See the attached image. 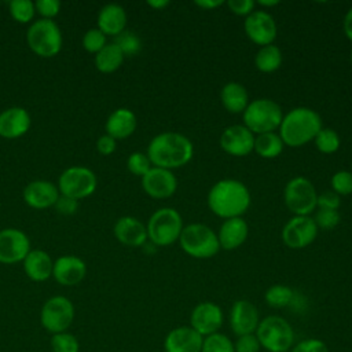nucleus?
<instances>
[{"label": "nucleus", "mask_w": 352, "mask_h": 352, "mask_svg": "<svg viewBox=\"0 0 352 352\" xmlns=\"http://www.w3.org/2000/svg\"><path fill=\"white\" fill-rule=\"evenodd\" d=\"M146 154L153 166L172 170L190 162L194 146L187 136L179 132H162L150 140Z\"/></svg>", "instance_id": "nucleus-1"}, {"label": "nucleus", "mask_w": 352, "mask_h": 352, "mask_svg": "<svg viewBox=\"0 0 352 352\" xmlns=\"http://www.w3.org/2000/svg\"><path fill=\"white\" fill-rule=\"evenodd\" d=\"M208 206L224 220L242 217L250 206L249 188L236 179L219 180L208 192Z\"/></svg>", "instance_id": "nucleus-2"}, {"label": "nucleus", "mask_w": 352, "mask_h": 352, "mask_svg": "<svg viewBox=\"0 0 352 352\" xmlns=\"http://www.w3.org/2000/svg\"><path fill=\"white\" fill-rule=\"evenodd\" d=\"M320 129V116L314 109L300 106L283 116L279 125V136L285 146L301 147L314 140Z\"/></svg>", "instance_id": "nucleus-3"}, {"label": "nucleus", "mask_w": 352, "mask_h": 352, "mask_svg": "<svg viewBox=\"0 0 352 352\" xmlns=\"http://www.w3.org/2000/svg\"><path fill=\"white\" fill-rule=\"evenodd\" d=\"M26 43L36 55L41 58H52L62 50L63 36L54 19L40 18L32 22L28 28Z\"/></svg>", "instance_id": "nucleus-4"}, {"label": "nucleus", "mask_w": 352, "mask_h": 352, "mask_svg": "<svg viewBox=\"0 0 352 352\" xmlns=\"http://www.w3.org/2000/svg\"><path fill=\"white\" fill-rule=\"evenodd\" d=\"M243 125L253 133L275 132L283 118L280 106L268 98H260L249 102L242 113Z\"/></svg>", "instance_id": "nucleus-5"}, {"label": "nucleus", "mask_w": 352, "mask_h": 352, "mask_svg": "<svg viewBox=\"0 0 352 352\" xmlns=\"http://www.w3.org/2000/svg\"><path fill=\"white\" fill-rule=\"evenodd\" d=\"M179 243L184 253L194 258H210L220 250L217 234L202 223H192L183 227Z\"/></svg>", "instance_id": "nucleus-6"}, {"label": "nucleus", "mask_w": 352, "mask_h": 352, "mask_svg": "<svg viewBox=\"0 0 352 352\" xmlns=\"http://www.w3.org/2000/svg\"><path fill=\"white\" fill-rule=\"evenodd\" d=\"M254 334L260 346L268 352H287L294 342L292 324L278 315H270L261 319Z\"/></svg>", "instance_id": "nucleus-7"}, {"label": "nucleus", "mask_w": 352, "mask_h": 352, "mask_svg": "<svg viewBox=\"0 0 352 352\" xmlns=\"http://www.w3.org/2000/svg\"><path fill=\"white\" fill-rule=\"evenodd\" d=\"M183 227V219L173 208L155 210L146 226L147 236L155 246H169L179 241Z\"/></svg>", "instance_id": "nucleus-8"}, {"label": "nucleus", "mask_w": 352, "mask_h": 352, "mask_svg": "<svg viewBox=\"0 0 352 352\" xmlns=\"http://www.w3.org/2000/svg\"><path fill=\"white\" fill-rule=\"evenodd\" d=\"M56 186L62 195L80 201L95 192L98 177L89 168L73 165L59 175Z\"/></svg>", "instance_id": "nucleus-9"}, {"label": "nucleus", "mask_w": 352, "mask_h": 352, "mask_svg": "<svg viewBox=\"0 0 352 352\" xmlns=\"http://www.w3.org/2000/svg\"><path fill=\"white\" fill-rule=\"evenodd\" d=\"M283 198L287 209L294 216H309L316 208L318 192L309 179L296 176L286 183Z\"/></svg>", "instance_id": "nucleus-10"}, {"label": "nucleus", "mask_w": 352, "mask_h": 352, "mask_svg": "<svg viewBox=\"0 0 352 352\" xmlns=\"http://www.w3.org/2000/svg\"><path fill=\"white\" fill-rule=\"evenodd\" d=\"M74 320V305L65 296H52L41 307L40 323L51 334L67 331Z\"/></svg>", "instance_id": "nucleus-11"}, {"label": "nucleus", "mask_w": 352, "mask_h": 352, "mask_svg": "<svg viewBox=\"0 0 352 352\" xmlns=\"http://www.w3.org/2000/svg\"><path fill=\"white\" fill-rule=\"evenodd\" d=\"M32 250L29 236L19 228L8 227L0 230V263H22Z\"/></svg>", "instance_id": "nucleus-12"}, {"label": "nucleus", "mask_w": 352, "mask_h": 352, "mask_svg": "<svg viewBox=\"0 0 352 352\" xmlns=\"http://www.w3.org/2000/svg\"><path fill=\"white\" fill-rule=\"evenodd\" d=\"M318 235V227L311 216H293L282 230V239L292 249L311 245Z\"/></svg>", "instance_id": "nucleus-13"}, {"label": "nucleus", "mask_w": 352, "mask_h": 352, "mask_svg": "<svg viewBox=\"0 0 352 352\" xmlns=\"http://www.w3.org/2000/svg\"><path fill=\"white\" fill-rule=\"evenodd\" d=\"M243 29L246 36L257 45L272 44L276 37V23L274 16L263 10L253 11L245 18Z\"/></svg>", "instance_id": "nucleus-14"}, {"label": "nucleus", "mask_w": 352, "mask_h": 352, "mask_svg": "<svg viewBox=\"0 0 352 352\" xmlns=\"http://www.w3.org/2000/svg\"><path fill=\"white\" fill-rule=\"evenodd\" d=\"M223 311L217 304L204 301L192 308L190 315V326L202 337H206L219 331L223 324Z\"/></svg>", "instance_id": "nucleus-15"}, {"label": "nucleus", "mask_w": 352, "mask_h": 352, "mask_svg": "<svg viewBox=\"0 0 352 352\" xmlns=\"http://www.w3.org/2000/svg\"><path fill=\"white\" fill-rule=\"evenodd\" d=\"M142 187L148 197L154 199H166L175 194L177 180L172 170L151 166V169L142 176Z\"/></svg>", "instance_id": "nucleus-16"}, {"label": "nucleus", "mask_w": 352, "mask_h": 352, "mask_svg": "<svg viewBox=\"0 0 352 352\" xmlns=\"http://www.w3.org/2000/svg\"><path fill=\"white\" fill-rule=\"evenodd\" d=\"M220 147L232 157H245L253 151L254 133L243 124L230 125L220 136Z\"/></svg>", "instance_id": "nucleus-17"}, {"label": "nucleus", "mask_w": 352, "mask_h": 352, "mask_svg": "<svg viewBox=\"0 0 352 352\" xmlns=\"http://www.w3.org/2000/svg\"><path fill=\"white\" fill-rule=\"evenodd\" d=\"M260 323L258 309L248 300H236L230 309V326L235 336L254 334Z\"/></svg>", "instance_id": "nucleus-18"}, {"label": "nucleus", "mask_w": 352, "mask_h": 352, "mask_svg": "<svg viewBox=\"0 0 352 352\" xmlns=\"http://www.w3.org/2000/svg\"><path fill=\"white\" fill-rule=\"evenodd\" d=\"M59 195L60 192L55 183L41 179L28 183L22 192L25 204L38 210L54 206Z\"/></svg>", "instance_id": "nucleus-19"}, {"label": "nucleus", "mask_w": 352, "mask_h": 352, "mask_svg": "<svg viewBox=\"0 0 352 352\" xmlns=\"http://www.w3.org/2000/svg\"><path fill=\"white\" fill-rule=\"evenodd\" d=\"M87 275V264L73 254L59 256L54 261L52 278L62 286H76Z\"/></svg>", "instance_id": "nucleus-20"}, {"label": "nucleus", "mask_w": 352, "mask_h": 352, "mask_svg": "<svg viewBox=\"0 0 352 352\" xmlns=\"http://www.w3.org/2000/svg\"><path fill=\"white\" fill-rule=\"evenodd\" d=\"M32 126V117L25 107L11 106L0 113V136L4 139H18Z\"/></svg>", "instance_id": "nucleus-21"}, {"label": "nucleus", "mask_w": 352, "mask_h": 352, "mask_svg": "<svg viewBox=\"0 0 352 352\" xmlns=\"http://www.w3.org/2000/svg\"><path fill=\"white\" fill-rule=\"evenodd\" d=\"M204 337L191 326H179L172 329L165 340V352H201Z\"/></svg>", "instance_id": "nucleus-22"}, {"label": "nucleus", "mask_w": 352, "mask_h": 352, "mask_svg": "<svg viewBox=\"0 0 352 352\" xmlns=\"http://www.w3.org/2000/svg\"><path fill=\"white\" fill-rule=\"evenodd\" d=\"M113 232L120 243L131 248L143 246L148 239L146 226L133 216H122L117 219Z\"/></svg>", "instance_id": "nucleus-23"}, {"label": "nucleus", "mask_w": 352, "mask_h": 352, "mask_svg": "<svg viewBox=\"0 0 352 352\" xmlns=\"http://www.w3.org/2000/svg\"><path fill=\"white\" fill-rule=\"evenodd\" d=\"M98 29L106 36H118L126 29V12L117 3L104 4L98 12Z\"/></svg>", "instance_id": "nucleus-24"}, {"label": "nucleus", "mask_w": 352, "mask_h": 352, "mask_svg": "<svg viewBox=\"0 0 352 352\" xmlns=\"http://www.w3.org/2000/svg\"><path fill=\"white\" fill-rule=\"evenodd\" d=\"M136 125L138 120L135 113L126 107H118L109 114L104 122V131L109 136L118 140L131 136L135 132Z\"/></svg>", "instance_id": "nucleus-25"}, {"label": "nucleus", "mask_w": 352, "mask_h": 352, "mask_svg": "<svg viewBox=\"0 0 352 352\" xmlns=\"http://www.w3.org/2000/svg\"><path fill=\"white\" fill-rule=\"evenodd\" d=\"M22 264L26 276L33 282H44L52 276L54 260L43 249H32Z\"/></svg>", "instance_id": "nucleus-26"}, {"label": "nucleus", "mask_w": 352, "mask_h": 352, "mask_svg": "<svg viewBox=\"0 0 352 352\" xmlns=\"http://www.w3.org/2000/svg\"><path fill=\"white\" fill-rule=\"evenodd\" d=\"M249 227L242 217H232L223 221L217 232V239L221 249L232 250L239 248L248 238Z\"/></svg>", "instance_id": "nucleus-27"}, {"label": "nucleus", "mask_w": 352, "mask_h": 352, "mask_svg": "<svg viewBox=\"0 0 352 352\" xmlns=\"http://www.w3.org/2000/svg\"><path fill=\"white\" fill-rule=\"evenodd\" d=\"M220 100L223 107L232 114L243 113L249 104V94L246 88L235 81L227 82L220 91Z\"/></svg>", "instance_id": "nucleus-28"}, {"label": "nucleus", "mask_w": 352, "mask_h": 352, "mask_svg": "<svg viewBox=\"0 0 352 352\" xmlns=\"http://www.w3.org/2000/svg\"><path fill=\"white\" fill-rule=\"evenodd\" d=\"M124 58V54L114 43H107L98 54H95L94 63L100 73H113L120 69Z\"/></svg>", "instance_id": "nucleus-29"}, {"label": "nucleus", "mask_w": 352, "mask_h": 352, "mask_svg": "<svg viewBox=\"0 0 352 352\" xmlns=\"http://www.w3.org/2000/svg\"><path fill=\"white\" fill-rule=\"evenodd\" d=\"M283 142L276 132H267L260 133L254 136V147L253 151H256L263 158H275L283 151Z\"/></svg>", "instance_id": "nucleus-30"}, {"label": "nucleus", "mask_w": 352, "mask_h": 352, "mask_svg": "<svg viewBox=\"0 0 352 352\" xmlns=\"http://www.w3.org/2000/svg\"><path fill=\"white\" fill-rule=\"evenodd\" d=\"M254 65L263 73H272L282 65V51L275 44L260 47L254 56Z\"/></svg>", "instance_id": "nucleus-31"}, {"label": "nucleus", "mask_w": 352, "mask_h": 352, "mask_svg": "<svg viewBox=\"0 0 352 352\" xmlns=\"http://www.w3.org/2000/svg\"><path fill=\"white\" fill-rule=\"evenodd\" d=\"M264 300L272 308H285L294 301V290L286 285H272L265 290Z\"/></svg>", "instance_id": "nucleus-32"}, {"label": "nucleus", "mask_w": 352, "mask_h": 352, "mask_svg": "<svg viewBox=\"0 0 352 352\" xmlns=\"http://www.w3.org/2000/svg\"><path fill=\"white\" fill-rule=\"evenodd\" d=\"M113 43L121 50L124 56H135L142 50L140 37L135 32L128 30V29H125L118 36H116Z\"/></svg>", "instance_id": "nucleus-33"}, {"label": "nucleus", "mask_w": 352, "mask_h": 352, "mask_svg": "<svg viewBox=\"0 0 352 352\" xmlns=\"http://www.w3.org/2000/svg\"><path fill=\"white\" fill-rule=\"evenodd\" d=\"M316 148L323 154H333L340 148L341 140L338 133L331 128H323L318 132L314 139Z\"/></svg>", "instance_id": "nucleus-34"}, {"label": "nucleus", "mask_w": 352, "mask_h": 352, "mask_svg": "<svg viewBox=\"0 0 352 352\" xmlns=\"http://www.w3.org/2000/svg\"><path fill=\"white\" fill-rule=\"evenodd\" d=\"M10 15L19 23H28L36 14V7L32 0H12L8 3Z\"/></svg>", "instance_id": "nucleus-35"}, {"label": "nucleus", "mask_w": 352, "mask_h": 352, "mask_svg": "<svg viewBox=\"0 0 352 352\" xmlns=\"http://www.w3.org/2000/svg\"><path fill=\"white\" fill-rule=\"evenodd\" d=\"M201 352H235L234 342L221 333H213L204 337Z\"/></svg>", "instance_id": "nucleus-36"}, {"label": "nucleus", "mask_w": 352, "mask_h": 352, "mask_svg": "<svg viewBox=\"0 0 352 352\" xmlns=\"http://www.w3.org/2000/svg\"><path fill=\"white\" fill-rule=\"evenodd\" d=\"M50 345L52 352H80V342L77 337L69 331L52 334Z\"/></svg>", "instance_id": "nucleus-37"}, {"label": "nucleus", "mask_w": 352, "mask_h": 352, "mask_svg": "<svg viewBox=\"0 0 352 352\" xmlns=\"http://www.w3.org/2000/svg\"><path fill=\"white\" fill-rule=\"evenodd\" d=\"M81 43L85 51L91 54H98L107 44V36L98 28H91L84 33Z\"/></svg>", "instance_id": "nucleus-38"}, {"label": "nucleus", "mask_w": 352, "mask_h": 352, "mask_svg": "<svg viewBox=\"0 0 352 352\" xmlns=\"http://www.w3.org/2000/svg\"><path fill=\"white\" fill-rule=\"evenodd\" d=\"M151 161L148 160L146 153L142 151H135L132 153L128 160H126V168L131 173L136 176H144L150 169H151Z\"/></svg>", "instance_id": "nucleus-39"}, {"label": "nucleus", "mask_w": 352, "mask_h": 352, "mask_svg": "<svg viewBox=\"0 0 352 352\" xmlns=\"http://www.w3.org/2000/svg\"><path fill=\"white\" fill-rule=\"evenodd\" d=\"M331 188L338 195L352 194V172L351 170H338L331 176L330 180Z\"/></svg>", "instance_id": "nucleus-40"}, {"label": "nucleus", "mask_w": 352, "mask_h": 352, "mask_svg": "<svg viewBox=\"0 0 352 352\" xmlns=\"http://www.w3.org/2000/svg\"><path fill=\"white\" fill-rule=\"evenodd\" d=\"M341 217L338 210H330V209H318L314 217V221L318 228L323 230H331L340 223Z\"/></svg>", "instance_id": "nucleus-41"}, {"label": "nucleus", "mask_w": 352, "mask_h": 352, "mask_svg": "<svg viewBox=\"0 0 352 352\" xmlns=\"http://www.w3.org/2000/svg\"><path fill=\"white\" fill-rule=\"evenodd\" d=\"M60 1L59 0H37L34 1L36 12L41 15L44 19H52L60 11Z\"/></svg>", "instance_id": "nucleus-42"}, {"label": "nucleus", "mask_w": 352, "mask_h": 352, "mask_svg": "<svg viewBox=\"0 0 352 352\" xmlns=\"http://www.w3.org/2000/svg\"><path fill=\"white\" fill-rule=\"evenodd\" d=\"M292 352H329V348L324 341L319 338H305L300 342H297Z\"/></svg>", "instance_id": "nucleus-43"}, {"label": "nucleus", "mask_w": 352, "mask_h": 352, "mask_svg": "<svg viewBox=\"0 0 352 352\" xmlns=\"http://www.w3.org/2000/svg\"><path fill=\"white\" fill-rule=\"evenodd\" d=\"M260 342L256 337V334H245L239 336L236 341L234 342L235 352H258L260 351Z\"/></svg>", "instance_id": "nucleus-44"}, {"label": "nucleus", "mask_w": 352, "mask_h": 352, "mask_svg": "<svg viewBox=\"0 0 352 352\" xmlns=\"http://www.w3.org/2000/svg\"><path fill=\"white\" fill-rule=\"evenodd\" d=\"M341 205V198L334 191H326L318 195L316 206L319 209H330V210H338Z\"/></svg>", "instance_id": "nucleus-45"}, {"label": "nucleus", "mask_w": 352, "mask_h": 352, "mask_svg": "<svg viewBox=\"0 0 352 352\" xmlns=\"http://www.w3.org/2000/svg\"><path fill=\"white\" fill-rule=\"evenodd\" d=\"M227 6L231 12L241 16H248L254 11L256 3L253 0H228Z\"/></svg>", "instance_id": "nucleus-46"}, {"label": "nucleus", "mask_w": 352, "mask_h": 352, "mask_svg": "<svg viewBox=\"0 0 352 352\" xmlns=\"http://www.w3.org/2000/svg\"><path fill=\"white\" fill-rule=\"evenodd\" d=\"M54 208L60 214H65V216L74 214L77 212V209H78V201H76L73 198H69V197H65V195L60 194L59 198L56 199Z\"/></svg>", "instance_id": "nucleus-47"}, {"label": "nucleus", "mask_w": 352, "mask_h": 352, "mask_svg": "<svg viewBox=\"0 0 352 352\" xmlns=\"http://www.w3.org/2000/svg\"><path fill=\"white\" fill-rule=\"evenodd\" d=\"M117 148V140L111 136H109L107 133L102 135L98 138L96 140V150L102 154V155H110L116 151Z\"/></svg>", "instance_id": "nucleus-48"}, {"label": "nucleus", "mask_w": 352, "mask_h": 352, "mask_svg": "<svg viewBox=\"0 0 352 352\" xmlns=\"http://www.w3.org/2000/svg\"><path fill=\"white\" fill-rule=\"evenodd\" d=\"M342 28H344L345 36L352 41V7L346 11V14H345V16H344Z\"/></svg>", "instance_id": "nucleus-49"}, {"label": "nucleus", "mask_w": 352, "mask_h": 352, "mask_svg": "<svg viewBox=\"0 0 352 352\" xmlns=\"http://www.w3.org/2000/svg\"><path fill=\"white\" fill-rule=\"evenodd\" d=\"M224 1L221 0H197L195 6L204 8V10H212V8H217L220 6H223Z\"/></svg>", "instance_id": "nucleus-50"}, {"label": "nucleus", "mask_w": 352, "mask_h": 352, "mask_svg": "<svg viewBox=\"0 0 352 352\" xmlns=\"http://www.w3.org/2000/svg\"><path fill=\"white\" fill-rule=\"evenodd\" d=\"M168 4H169L168 0H148L147 1V6H150L151 8H155V10H162Z\"/></svg>", "instance_id": "nucleus-51"}, {"label": "nucleus", "mask_w": 352, "mask_h": 352, "mask_svg": "<svg viewBox=\"0 0 352 352\" xmlns=\"http://www.w3.org/2000/svg\"><path fill=\"white\" fill-rule=\"evenodd\" d=\"M278 4H279L278 0H258V6H263V7H274Z\"/></svg>", "instance_id": "nucleus-52"}, {"label": "nucleus", "mask_w": 352, "mask_h": 352, "mask_svg": "<svg viewBox=\"0 0 352 352\" xmlns=\"http://www.w3.org/2000/svg\"><path fill=\"white\" fill-rule=\"evenodd\" d=\"M351 65H352V52H351Z\"/></svg>", "instance_id": "nucleus-53"}, {"label": "nucleus", "mask_w": 352, "mask_h": 352, "mask_svg": "<svg viewBox=\"0 0 352 352\" xmlns=\"http://www.w3.org/2000/svg\"><path fill=\"white\" fill-rule=\"evenodd\" d=\"M351 168H352V164H351ZM351 172H352V170H351Z\"/></svg>", "instance_id": "nucleus-54"}]
</instances>
